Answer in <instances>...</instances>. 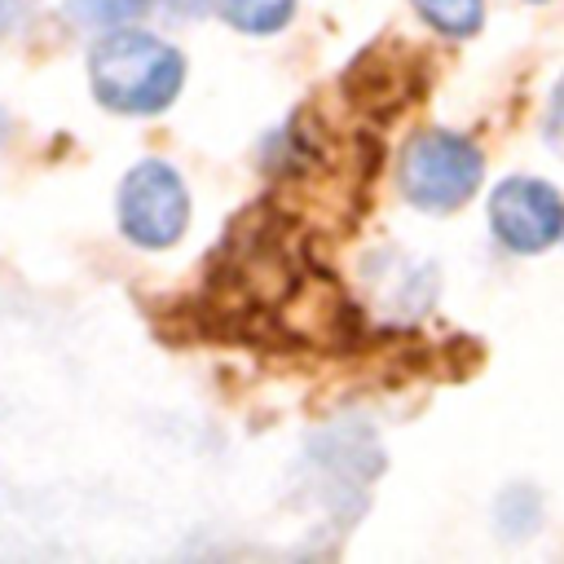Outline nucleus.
<instances>
[{"instance_id": "1", "label": "nucleus", "mask_w": 564, "mask_h": 564, "mask_svg": "<svg viewBox=\"0 0 564 564\" xmlns=\"http://www.w3.org/2000/svg\"><path fill=\"white\" fill-rule=\"evenodd\" d=\"M185 79L181 53L137 26H110L88 53V84L97 101L115 115H154L163 110Z\"/></svg>"}, {"instance_id": "2", "label": "nucleus", "mask_w": 564, "mask_h": 564, "mask_svg": "<svg viewBox=\"0 0 564 564\" xmlns=\"http://www.w3.org/2000/svg\"><path fill=\"white\" fill-rule=\"evenodd\" d=\"M485 159L480 150L445 128H423L405 141L401 150V194L419 207V212H454L463 207L476 185H480Z\"/></svg>"}, {"instance_id": "3", "label": "nucleus", "mask_w": 564, "mask_h": 564, "mask_svg": "<svg viewBox=\"0 0 564 564\" xmlns=\"http://www.w3.org/2000/svg\"><path fill=\"white\" fill-rule=\"evenodd\" d=\"M185 220H189V194H185L181 176L167 163L145 159L123 176V185H119V229L137 247H172L181 238Z\"/></svg>"}, {"instance_id": "4", "label": "nucleus", "mask_w": 564, "mask_h": 564, "mask_svg": "<svg viewBox=\"0 0 564 564\" xmlns=\"http://www.w3.org/2000/svg\"><path fill=\"white\" fill-rule=\"evenodd\" d=\"M489 225L502 247L533 256L564 234V198L533 176H511L489 198Z\"/></svg>"}, {"instance_id": "5", "label": "nucleus", "mask_w": 564, "mask_h": 564, "mask_svg": "<svg viewBox=\"0 0 564 564\" xmlns=\"http://www.w3.org/2000/svg\"><path fill=\"white\" fill-rule=\"evenodd\" d=\"M361 286L366 300L388 317V322H414L419 313H427L432 295H436V273L427 260H414L405 251H375L361 264Z\"/></svg>"}, {"instance_id": "6", "label": "nucleus", "mask_w": 564, "mask_h": 564, "mask_svg": "<svg viewBox=\"0 0 564 564\" xmlns=\"http://www.w3.org/2000/svg\"><path fill=\"white\" fill-rule=\"evenodd\" d=\"M212 9L229 26H238L247 35H269V31H278V26L291 22L295 0H212Z\"/></svg>"}, {"instance_id": "7", "label": "nucleus", "mask_w": 564, "mask_h": 564, "mask_svg": "<svg viewBox=\"0 0 564 564\" xmlns=\"http://www.w3.org/2000/svg\"><path fill=\"white\" fill-rule=\"evenodd\" d=\"M419 13L445 35H471L485 18V0H419Z\"/></svg>"}, {"instance_id": "8", "label": "nucleus", "mask_w": 564, "mask_h": 564, "mask_svg": "<svg viewBox=\"0 0 564 564\" xmlns=\"http://www.w3.org/2000/svg\"><path fill=\"white\" fill-rule=\"evenodd\" d=\"M66 13H70V22H79V26H101V31H110V26H128L132 18H141L145 4H141V0H66Z\"/></svg>"}, {"instance_id": "9", "label": "nucleus", "mask_w": 564, "mask_h": 564, "mask_svg": "<svg viewBox=\"0 0 564 564\" xmlns=\"http://www.w3.org/2000/svg\"><path fill=\"white\" fill-rule=\"evenodd\" d=\"M546 141L555 154H564V75L560 84L551 88V101H546Z\"/></svg>"}, {"instance_id": "10", "label": "nucleus", "mask_w": 564, "mask_h": 564, "mask_svg": "<svg viewBox=\"0 0 564 564\" xmlns=\"http://www.w3.org/2000/svg\"><path fill=\"white\" fill-rule=\"evenodd\" d=\"M145 13H163V18H203L212 9V0H141Z\"/></svg>"}, {"instance_id": "11", "label": "nucleus", "mask_w": 564, "mask_h": 564, "mask_svg": "<svg viewBox=\"0 0 564 564\" xmlns=\"http://www.w3.org/2000/svg\"><path fill=\"white\" fill-rule=\"evenodd\" d=\"M18 13H22V0H0V35L18 22Z\"/></svg>"}]
</instances>
